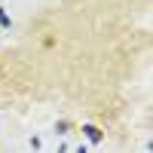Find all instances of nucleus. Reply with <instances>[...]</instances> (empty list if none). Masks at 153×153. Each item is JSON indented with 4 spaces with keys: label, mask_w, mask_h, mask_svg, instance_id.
<instances>
[{
    "label": "nucleus",
    "mask_w": 153,
    "mask_h": 153,
    "mask_svg": "<svg viewBox=\"0 0 153 153\" xmlns=\"http://www.w3.org/2000/svg\"><path fill=\"white\" fill-rule=\"evenodd\" d=\"M83 132H86V138H89L92 144L101 141V129H98V126H83Z\"/></svg>",
    "instance_id": "obj_1"
}]
</instances>
